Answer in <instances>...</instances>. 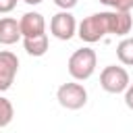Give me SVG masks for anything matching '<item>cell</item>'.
<instances>
[{
	"mask_svg": "<svg viewBox=\"0 0 133 133\" xmlns=\"http://www.w3.org/2000/svg\"><path fill=\"white\" fill-rule=\"evenodd\" d=\"M112 33V10L106 12H94L89 17H85L79 25H77V35L85 42V44H94L100 42L104 35Z\"/></svg>",
	"mask_w": 133,
	"mask_h": 133,
	"instance_id": "6da1fadb",
	"label": "cell"
},
{
	"mask_svg": "<svg viewBox=\"0 0 133 133\" xmlns=\"http://www.w3.org/2000/svg\"><path fill=\"white\" fill-rule=\"evenodd\" d=\"M96 64H98V56L91 48H79L71 54L69 58V75L75 79V81H85L94 75L96 71Z\"/></svg>",
	"mask_w": 133,
	"mask_h": 133,
	"instance_id": "7a4b0ae2",
	"label": "cell"
},
{
	"mask_svg": "<svg viewBox=\"0 0 133 133\" xmlns=\"http://www.w3.org/2000/svg\"><path fill=\"white\" fill-rule=\"evenodd\" d=\"M56 100L66 110H79V108H83L87 104V89L77 81L62 83L56 89Z\"/></svg>",
	"mask_w": 133,
	"mask_h": 133,
	"instance_id": "3957f363",
	"label": "cell"
},
{
	"mask_svg": "<svg viewBox=\"0 0 133 133\" xmlns=\"http://www.w3.org/2000/svg\"><path fill=\"white\" fill-rule=\"evenodd\" d=\"M131 79H129V73L123 69V66H116V64H108L102 69L100 73V85L104 91L108 94H123L127 87H129Z\"/></svg>",
	"mask_w": 133,
	"mask_h": 133,
	"instance_id": "277c9868",
	"label": "cell"
},
{
	"mask_svg": "<svg viewBox=\"0 0 133 133\" xmlns=\"http://www.w3.org/2000/svg\"><path fill=\"white\" fill-rule=\"evenodd\" d=\"M50 33L56 37V39H62V42H69L75 33H77V21L75 17L69 12V10H60L52 17L50 21Z\"/></svg>",
	"mask_w": 133,
	"mask_h": 133,
	"instance_id": "5b68a950",
	"label": "cell"
},
{
	"mask_svg": "<svg viewBox=\"0 0 133 133\" xmlns=\"http://www.w3.org/2000/svg\"><path fill=\"white\" fill-rule=\"evenodd\" d=\"M19 71V58L10 50H0V91L10 89Z\"/></svg>",
	"mask_w": 133,
	"mask_h": 133,
	"instance_id": "8992f818",
	"label": "cell"
},
{
	"mask_svg": "<svg viewBox=\"0 0 133 133\" xmlns=\"http://www.w3.org/2000/svg\"><path fill=\"white\" fill-rule=\"evenodd\" d=\"M19 27H21V35L23 37H29V35H37V33H44L46 31V21L39 12H25L21 19H19Z\"/></svg>",
	"mask_w": 133,
	"mask_h": 133,
	"instance_id": "52a82bcc",
	"label": "cell"
},
{
	"mask_svg": "<svg viewBox=\"0 0 133 133\" xmlns=\"http://www.w3.org/2000/svg\"><path fill=\"white\" fill-rule=\"evenodd\" d=\"M21 27L19 21L12 17H2L0 19V44L2 46H12L21 39Z\"/></svg>",
	"mask_w": 133,
	"mask_h": 133,
	"instance_id": "ba28073f",
	"label": "cell"
},
{
	"mask_svg": "<svg viewBox=\"0 0 133 133\" xmlns=\"http://www.w3.org/2000/svg\"><path fill=\"white\" fill-rule=\"evenodd\" d=\"M23 48H25V52L29 56H44L48 52V35H46V31L37 33V35L23 37Z\"/></svg>",
	"mask_w": 133,
	"mask_h": 133,
	"instance_id": "9c48e42d",
	"label": "cell"
},
{
	"mask_svg": "<svg viewBox=\"0 0 133 133\" xmlns=\"http://www.w3.org/2000/svg\"><path fill=\"white\" fill-rule=\"evenodd\" d=\"M133 27V19L127 10H112V35H127Z\"/></svg>",
	"mask_w": 133,
	"mask_h": 133,
	"instance_id": "30bf717a",
	"label": "cell"
},
{
	"mask_svg": "<svg viewBox=\"0 0 133 133\" xmlns=\"http://www.w3.org/2000/svg\"><path fill=\"white\" fill-rule=\"evenodd\" d=\"M116 58L127 64V66H133V37H125L118 42L116 46Z\"/></svg>",
	"mask_w": 133,
	"mask_h": 133,
	"instance_id": "8fae6325",
	"label": "cell"
},
{
	"mask_svg": "<svg viewBox=\"0 0 133 133\" xmlns=\"http://www.w3.org/2000/svg\"><path fill=\"white\" fill-rule=\"evenodd\" d=\"M12 116H15V108H12L10 100H6L4 96H0V129L6 127V125H10Z\"/></svg>",
	"mask_w": 133,
	"mask_h": 133,
	"instance_id": "7c38bea8",
	"label": "cell"
},
{
	"mask_svg": "<svg viewBox=\"0 0 133 133\" xmlns=\"http://www.w3.org/2000/svg\"><path fill=\"white\" fill-rule=\"evenodd\" d=\"M112 8H114V10H127V12H131V8H133V0H114Z\"/></svg>",
	"mask_w": 133,
	"mask_h": 133,
	"instance_id": "4fadbf2b",
	"label": "cell"
},
{
	"mask_svg": "<svg viewBox=\"0 0 133 133\" xmlns=\"http://www.w3.org/2000/svg\"><path fill=\"white\" fill-rule=\"evenodd\" d=\"M17 2H19V0H0V12L6 15V12H10V10H15Z\"/></svg>",
	"mask_w": 133,
	"mask_h": 133,
	"instance_id": "5bb4252c",
	"label": "cell"
},
{
	"mask_svg": "<svg viewBox=\"0 0 133 133\" xmlns=\"http://www.w3.org/2000/svg\"><path fill=\"white\" fill-rule=\"evenodd\" d=\"M77 2H79V0H54V4H56L58 8H62V10H71V8H75Z\"/></svg>",
	"mask_w": 133,
	"mask_h": 133,
	"instance_id": "9a60e30c",
	"label": "cell"
},
{
	"mask_svg": "<svg viewBox=\"0 0 133 133\" xmlns=\"http://www.w3.org/2000/svg\"><path fill=\"white\" fill-rule=\"evenodd\" d=\"M125 104H127V108L133 110V83H129V87L125 89Z\"/></svg>",
	"mask_w": 133,
	"mask_h": 133,
	"instance_id": "2e32d148",
	"label": "cell"
},
{
	"mask_svg": "<svg viewBox=\"0 0 133 133\" xmlns=\"http://www.w3.org/2000/svg\"><path fill=\"white\" fill-rule=\"evenodd\" d=\"M25 4H29V6H37V4H42L44 0H23Z\"/></svg>",
	"mask_w": 133,
	"mask_h": 133,
	"instance_id": "e0dca14e",
	"label": "cell"
},
{
	"mask_svg": "<svg viewBox=\"0 0 133 133\" xmlns=\"http://www.w3.org/2000/svg\"><path fill=\"white\" fill-rule=\"evenodd\" d=\"M100 2L106 4V6H110V8H112V4H114V0H100Z\"/></svg>",
	"mask_w": 133,
	"mask_h": 133,
	"instance_id": "ac0fdd59",
	"label": "cell"
}]
</instances>
